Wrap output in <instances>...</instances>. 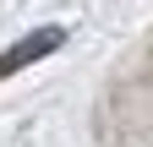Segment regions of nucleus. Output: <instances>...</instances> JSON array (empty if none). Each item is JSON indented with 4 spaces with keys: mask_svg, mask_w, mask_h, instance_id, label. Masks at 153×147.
Returning <instances> with one entry per match:
<instances>
[{
    "mask_svg": "<svg viewBox=\"0 0 153 147\" xmlns=\"http://www.w3.org/2000/svg\"><path fill=\"white\" fill-rule=\"evenodd\" d=\"M55 44H60V27H44V33H33L27 44H16V49H6V54H0V76H11L16 65H27V60H38V54H49Z\"/></svg>",
    "mask_w": 153,
    "mask_h": 147,
    "instance_id": "obj_1",
    "label": "nucleus"
}]
</instances>
